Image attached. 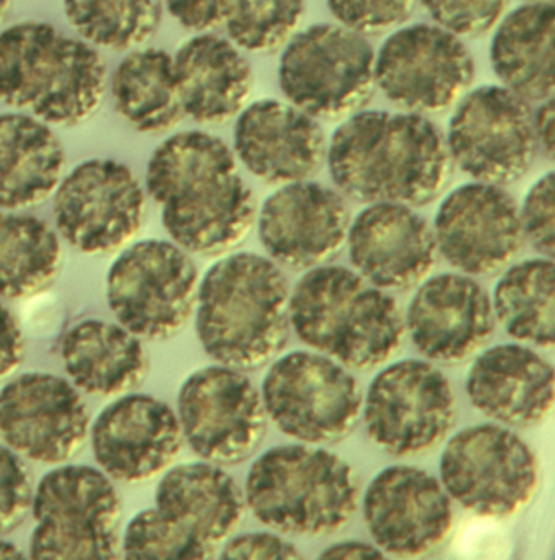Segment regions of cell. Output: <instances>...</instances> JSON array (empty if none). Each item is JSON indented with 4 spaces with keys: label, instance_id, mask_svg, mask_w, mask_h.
Wrapping results in <instances>:
<instances>
[{
    "label": "cell",
    "instance_id": "cell-20",
    "mask_svg": "<svg viewBox=\"0 0 555 560\" xmlns=\"http://www.w3.org/2000/svg\"><path fill=\"white\" fill-rule=\"evenodd\" d=\"M350 222L347 201L335 189L308 179L288 183L263 202L259 242L281 267L309 270L342 250Z\"/></svg>",
    "mask_w": 555,
    "mask_h": 560
},
{
    "label": "cell",
    "instance_id": "cell-7",
    "mask_svg": "<svg viewBox=\"0 0 555 560\" xmlns=\"http://www.w3.org/2000/svg\"><path fill=\"white\" fill-rule=\"evenodd\" d=\"M32 559H118L120 498L112 478L89 465L43 475L32 497Z\"/></svg>",
    "mask_w": 555,
    "mask_h": 560
},
{
    "label": "cell",
    "instance_id": "cell-6",
    "mask_svg": "<svg viewBox=\"0 0 555 560\" xmlns=\"http://www.w3.org/2000/svg\"><path fill=\"white\" fill-rule=\"evenodd\" d=\"M245 501L259 523L278 533L322 536L351 520L360 485L354 468L334 452L276 445L250 467Z\"/></svg>",
    "mask_w": 555,
    "mask_h": 560
},
{
    "label": "cell",
    "instance_id": "cell-19",
    "mask_svg": "<svg viewBox=\"0 0 555 560\" xmlns=\"http://www.w3.org/2000/svg\"><path fill=\"white\" fill-rule=\"evenodd\" d=\"M363 517L378 549L388 556L420 557L452 530V500L429 471L393 465L368 485Z\"/></svg>",
    "mask_w": 555,
    "mask_h": 560
},
{
    "label": "cell",
    "instance_id": "cell-41",
    "mask_svg": "<svg viewBox=\"0 0 555 560\" xmlns=\"http://www.w3.org/2000/svg\"><path fill=\"white\" fill-rule=\"evenodd\" d=\"M167 14L186 31L206 34L223 27L232 0H163Z\"/></svg>",
    "mask_w": 555,
    "mask_h": 560
},
{
    "label": "cell",
    "instance_id": "cell-15",
    "mask_svg": "<svg viewBox=\"0 0 555 560\" xmlns=\"http://www.w3.org/2000/svg\"><path fill=\"white\" fill-rule=\"evenodd\" d=\"M371 441L394 457L439 445L455 422V395L447 376L423 360H401L381 370L365 398Z\"/></svg>",
    "mask_w": 555,
    "mask_h": 560
},
{
    "label": "cell",
    "instance_id": "cell-35",
    "mask_svg": "<svg viewBox=\"0 0 555 560\" xmlns=\"http://www.w3.org/2000/svg\"><path fill=\"white\" fill-rule=\"evenodd\" d=\"M304 11V0H232L223 28L240 50L273 54L298 32Z\"/></svg>",
    "mask_w": 555,
    "mask_h": 560
},
{
    "label": "cell",
    "instance_id": "cell-43",
    "mask_svg": "<svg viewBox=\"0 0 555 560\" xmlns=\"http://www.w3.org/2000/svg\"><path fill=\"white\" fill-rule=\"evenodd\" d=\"M25 352L22 329L13 314L0 304V382L15 372Z\"/></svg>",
    "mask_w": 555,
    "mask_h": 560
},
{
    "label": "cell",
    "instance_id": "cell-27",
    "mask_svg": "<svg viewBox=\"0 0 555 560\" xmlns=\"http://www.w3.org/2000/svg\"><path fill=\"white\" fill-rule=\"evenodd\" d=\"M184 117L220 126L242 113L253 90V70L229 38L196 34L173 55Z\"/></svg>",
    "mask_w": 555,
    "mask_h": 560
},
{
    "label": "cell",
    "instance_id": "cell-30",
    "mask_svg": "<svg viewBox=\"0 0 555 560\" xmlns=\"http://www.w3.org/2000/svg\"><path fill=\"white\" fill-rule=\"evenodd\" d=\"M61 359L76 388L92 396H117L135 388L147 375L141 339L120 324L89 319L62 337Z\"/></svg>",
    "mask_w": 555,
    "mask_h": 560
},
{
    "label": "cell",
    "instance_id": "cell-42",
    "mask_svg": "<svg viewBox=\"0 0 555 560\" xmlns=\"http://www.w3.org/2000/svg\"><path fill=\"white\" fill-rule=\"evenodd\" d=\"M222 559H301L302 553L278 534L246 533L230 537L223 546Z\"/></svg>",
    "mask_w": 555,
    "mask_h": 560
},
{
    "label": "cell",
    "instance_id": "cell-31",
    "mask_svg": "<svg viewBox=\"0 0 555 560\" xmlns=\"http://www.w3.org/2000/svg\"><path fill=\"white\" fill-rule=\"evenodd\" d=\"M118 116L141 133L171 132L184 117L173 57L160 48H135L111 81Z\"/></svg>",
    "mask_w": 555,
    "mask_h": 560
},
{
    "label": "cell",
    "instance_id": "cell-46",
    "mask_svg": "<svg viewBox=\"0 0 555 560\" xmlns=\"http://www.w3.org/2000/svg\"><path fill=\"white\" fill-rule=\"evenodd\" d=\"M20 557H23L22 550L0 536V559H20Z\"/></svg>",
    "mask_w": 555,
    "mask_h": 560
},
{
    "label": "cell",
    "instance_id": "cell-1",
    "mask_svg": "<svg viewBox=\"0 0 555 560\" xmlns=\"http://www.w3.org/2000/svg\"><path fill=\"white\" fill-rule=\"evenodd\" d=\"M144 188L167 235L187 254H226L255 224V195L240 175L235 153L204 130L163 140L148 160Z\"/></svg>",
    "mask_w": 555,
    "mask_h": 560
},
{
    "label": "cell",
    "instance_id": "cell-21",
    "mask_svg": "<svg viewBox=\"0 0 555 560\" xmlns=\"http://www.w3.org/2000/svg\"><path fill=\"white\" fill-rule=\"evenodd\" d=\"M89 435L99 468L125 483H141L166 471L184 441L173 408L140 393L105 406Z\"/></svg>",
    "mask_w": 555,
    "mask_h": 560
},
{
    "label": "cell",
    "instance_id": "cell-8",
    "mask_svg": "<svg viewBox=\"0 0 555 560\" xmlns=\"http://www.w3.org/2000/svg\"><path fill=\"white\" fill-rule=\"evenodd\" d=\"M377 54L367 37L340 24L296 32L279 61L289 104L315 120H344L373 96Z\"/></svg>",
    "mask_w": 555,
    "mask_h": 560
},
{
    "label": "cell",
    "instance_id": "cell-40",
    "mask_svg": "<svg viewBox=\"0 0 555 560\" xmlns=\"http://www.w3.org/2000/svg\"><path fill=\"white\" fill-rule=\"evenodd\" d=\"M519 218L525 241L535 252L554 260V172L531 186Z\"/></svg>",
    "mask_w": 555,
    "mask_h": 560
},
{
    "label": "cell",
    "instance_id": "cell-33",
    "mask_svg": "<svg viewBox=\"0 0 555 560\" xmlns=\"http://www.w3.org/2000/svg\"><path fill=\"white\" fill-rule=\"evenodd\" d=\"M493 313L521 342L554 347V261L535 258L509 268L495 287Z\"/></svg>",
    "mask_w": 555,
    "mask_h": 560
},
{
    "label": "cell",
    "instance_id": "cell-29",
    "mask_svg": "<svg viewBox=\"0 0 555 560\" xmlns=\"http://www.w3.org/2000/svg\"><path fill=\"white\" fill-rule=\"evenodd\" d=\"M489 55L501 86L531 104L554 97V4L525 2L501 18Z\"/></svg>",
    "mask_w": 555,
    "mask_h": 560
},
{
    "label": "cell",
    "instance_id": "cell-24",
    "mask_svg": "<svg viewBox=\"0 0 555 560\" xmlns=\"http://www.w3.org/2000/svg\"><path fill=\"white\" fill-rule=\"evenodd\" d=\"M347 244L358 275L384 291L416 287L437 260L429 222L409 206L394 202L368 205L350 222Z\"/></svg>",
    "mask_w": 555,
    "mask_h": 560
},
{
    "label": "cell",
    "instance_id": "cell-3",
    "mask_svg": "<svg viewBox=\"0 0 555 560\" xmlns=\"http://www.w3.org/2000/svg\"><path fill=\"white\" fill-rule=\"evenodd\" d=\"M194 311L197 339L220 365L262 369L288 342V281L262 255L242 252L216 261L197 288Z\"/></svg>",
    "mask_w": 555,
    "mask_h": 560
},
{
    "label": "cell",
    "instance_id": "cell-47",
    "mask_svg": "<svg viewBox=\"0 0 555 560\" xmlns=\"http://www.w3.org/2000/svg\"><path fill=\"white\" fill-rule=\"evenodd\" d=\"M10 0H0V22H2L3 15L9 11Z\"/></svg>",
    "mask_w": 555,
    "mask_h": 560
},
{
    "label": "cell",
    "instance_id": "cell-44",
    "mask_svg": "<svg viewBox=\"0 0 555 560\" xmlns=\"http://www.w3.org/2000/svg\"><path fill=\"white\" fill-rule=\"evenodd\" d=\"M534 137L537 153L554 159V97L542 101L534 109Z\"/></svg>",
    "mask_w": 555,
    "mask_h": 560
},
{
    "label": "cell",
    "instance_id": "cell-28",
    "mask_svg": "<svg viewBox=\"0 0 555 560\" xmlns=\"http://www.w3.org/2000/svg\"><path fill=\"white\" fill-rule=\"evenodd\" d=\"M65 150L51 126L25 113L0 114V208L45 202L65 173Z\"/></svg>",
    "mask_w": 555,
    "mask_h": 560
},
{
    "label": "cell",
    "instance_id": "cell-14",
    "mask_svg": "<svg viewBox=\"0 0 555 560\" xmlns=\"http://www.w3.org/2000/svg\"><path fill=\"white\" fill-rule=\"evenodd\" d=\"M144 191L117 160L79 163L53 192L56 232L76 250L105 255L124 248L144 218Z\"/></svg>",
    "mask_w": 555,
    "mask_h": 560
},
{
    "label": "cell",
    "instance_id": "cell-10",
    "mask_svg": "<svg viewBox=\"0 0 555 560\" xmlns=\"http://www.w3.org/2000/svg\"><path fill=\"white\" fill-rule=\"evenodd\" d=\"M199 273L174 242L141 241L108 268L105 294L117 323L141 340L170 339L196 307Z\"/></svg>",
    "mask_w": 555,
    "mask_h": 560
},
{
    "label": "cell",
    "instance_id": "cell-22",
    "mask_svg": "<svg viewBox=\"0 0 555 560\" xmlns=\"http://www.w3.org/2000/svg\"><path fill=\"white\" fill-rule=\"evenodd\" d=\"M233 153L253 176L282 186L322 168L327 139L319 120L292 104L259 100L236 117Z\"/></svg>",
    "mask_w": 555,
    "mask_h": 560
},
{
    "label": "cell",
    "instance_id": "cell-37",
    "mask_svg": "<svg viewBox=\"0 0 555 560\" xmlns=\"http://www.w3.org/2000/svg\"><path fill=\"white\" fill-rule=\"evenodd\" d=\"M433 24L459 38H478L498 25L508 0H420Z\"/></svg>",
    "mask_w": 555,
    "mask_h": 560
},
{
    "label": "cell",
    "instance_id": "cell-17",
    "mask_svg": "<svg viewBox=\"0 0 555 560\" xmlns=\"http://www.w3.org/2000/svg\"><path fill=\"white\" fill-rule=\"evenodd\" d=\"M88 406L68 380L26 372L0 389V439L19 457L61 465L84 445Z\"/></svg>",
    "mask_w": 555,
    "mask_h": 560
},
{
    "label": "cell",
    "instance_id": "cell-34",
    "mask_svg": "<svg viewBox=\"0 0 555 560\" xmlns=\"http://www.w3.org/2000/svg\"><path fill=\"white\" fill-rule=\"evenodd\" d=\"M66 21L94 48L131 51L161 24L163 0H62Z\"/></svg>",
    "mask_w": 555,
    "mask_h": 560
},
{
    "label": "cell",
    "instance_id": "cell-36",
    "mask_svg": "<svg viewBox=\"0 0 555 560\" xmlns=\"http://www.w3.org/2000/svg\"><path fill=\"white\" fill-rule=\"evenodd\" d=\"M120 547L122 557L128 559H193L186 540L157 508L131 517Z\"/></svg>",
    "mask_w": 555,
    "mask_h": 560
},
{
    "label": "cell",
    "instance_id": "cell-23",
    "mask_svg": "<svg viewBox=\"0 0 555 560\" xmlns=\"http://www.w3.org/2000/svg\"><path fill=\"white\" fill-rule=\"evenodd\" d=\"M416 349L433 362L455 365L478 352L495 332V313L485 288L459 273L427 280L406 316Z\"/></svg>",
    "mask_w": 555,
    "mask_h": 560
},
{
    "label": "cell",
    "instance_id": "cell-5",
    "mask_svg": "<svg viewBox=\"0 0 555 560\" xmlns=\"http://www.w3.org/2000/svg\"><path fill=\"white\" fill-rule=\"evenodd\" d=\"M289 324L305 346L355 370L388 362L404 336L403 314L391 294L328 265L311 268L296 283Z\"/></svg>",
    "mask_w": 555,
    "mask_h": 560
},
{
    "label": "cell",
    "instance_id": "cell-32",
    "mask_svg": "<svg viewBox=\"0 0 555 560\" xmlns=\"http://www.w3.org/2000/svg\"><path fill=\"white\" fill-rule=\"evenodd\" d=\"M61 265L58 234L35 215L0 212V300L45 290Z\"/></svg>",
    "mask_w": 555,
    "mask_h": 560
},
{
    "label": "cell",
    "instance_id": "cell-18",
    "mask_svg": "<svg viewBox=\"0 0 555 560\" xmlns=\"http://www.w3.org/2000/svg\"><path fill=\"white\" fill-rule=\"evenodd\" d=\"M437 252L462 273H498L521 250V218L502 186L469 183L453 189L433 221Z\"/></svg>",
    "mask_w": 555,
    "mask_h": 560
},
{
    "label": "cell",
    "instance_id": "cell-45",
    "mask_svg": "<svg viewBox=\"0 0 555 560\" xmlns=\"http://www.w3.org/2000/svg\"><path fill=\"white\" fill-rule=\"evenodd\" d=\"M322 559H380L384 552L373 544L361 542V540H342L332 544L324 552Z\"/></svg>",
    "mask_w": 555,
    "mask_h": 560
},
{
    "label": "cell",
    "instance_id": "cell-16",
    "mask_svg": "<svg viewBox=\"0 0 555 560\" xmlns=\"http://www.w3.org/2000/svg\"><path fill=\"white\" fill-rule=\"evenodd\" d=\"M176 415L184 441L209 464L246 460L266 432L258 389L240 370L226 365L190 373L177 393Z\"/></svg>",
    "mask_w": 555,
    "mask_h": 560
},
{
    "label": "cell",
    "instance_id": "cell-4",
    "mask_svg": "<svg viewBox=\"0 0 555 560\" xmlns=\"http://www.w3.org/2000/svg\"><path fill=\"white\" fill-rule=\"evenodd\" d=\"M107 67L79 37L45 22L0 32V101L48 126L84 122L101 106Z\"/></svg>",
    "mask_w": 555,
    "mask_h": 560
},
{
    "label": "cell",
    "instance_id": "cell-48",
    "mask_svg": "<svg viewBox=\"0 0 555 560\" xmlns=\"http://www.w3.org/2000/svg\"><path fill=\"white\" fill-rule=\"evenodd\" d=\"M525 2H552V0H525Z\"/></svg>",
    "mask_w": 555,
    "mask_h": 560
},
{
    "label": "cell",
    "instance_id": "cell-39",
    "mask_svg": "<svg viewBox=\"0 0 555 560\" xmlns=\"http://www.w3.org/2000/svg\"><path fill=\"white\" fill-rule=\"evenodd\" d=\"M32 497L30 475L22 458L0 439V536L25 521Z\"/></svg>",
    "mask_w": 555,
    "mask_h": 560
},
{
    "label": "cell",
    "instance_id": "cell-9",
    "mask_svg": "<svg viewBox=\"0 0 555 560\" xmlns=\"http://www.w3.org/2000/svg\"><path fill=\"white\" fill-rule=\"evenodd\" d=\"M262 399L282 434L311 445L347 438L363 409L360 385L347 366L308 350L288 353L269 366Z\"/></svg>",
    "mask_w": 555,
    "mask_h": 560
},
{
    "label": "cell",
    "instance_id": "cell-2",
    "mask_svg": "<svg viewBox=\"0 0 555 560\" xmlns=\"http://www.w3.org/2000/svg\"><path fill=\"white\" fill-rule=\"evenodd\" d=\"M332 182L361 205L426 206L453 175L442 130L419 114L358 110L335 129L327 145Z\"/></svg>",
    "mask_w": 555,
    "mask_h": 560
},
{
    "label": "cell",
    "instance_id": "cell-26",
    "mask_svg": "<svg viewBox=\"0 0 555 560\" xmlns=\"http://www.w3.org/2000/svg\"><path fill=\"white\" fill-rule=\"evenodd\" d=\"M466 395L492 421L532 428L554 408V366L518 343L492 347L470 366Z\"/></svg>",
    "mask_w": 555,
    "mask_h": 560
},
{
    "label": "cell",
    "instance_id": "cell-12",
    "mask_svg": "<svg viewBox=\"0 0 555 560\" xmlns=\"http://www.w3.org/2000/svg\"><path fill=\"white\" fill-rule=\"evenodd\" d=\"M447 130L453 165L479 183L506 186L534 163V109L505 86H482L455 104Z\"/></svg>",
    "mask_w": 555,
    "mask_h": 560
},
{
    "label": "cell",
    "instance_id": "cell-25",
    "mask_svg": "<svg viewBox=\"0 0 555 560\" xmlns=\"http://www.w3.org/2000/svg\"><path fill=\"white\" fill-rule=\"evenodd\" d=\"M154 501L161 516L186 540L193 559L216 556L245 513V497L236 481L209 462H190L166 470Z\"/></svg>",
    "mask_w": 555,
    "mask_h": 560
},
{
    "label": "cell",
    "instance_id": "cell-13",
    "mask_svg": "<svg viewBox=\"0 0 555 560\" xmlns=\"http://www.w3.org/2000/svg\"><path fill=\"white\" fill-rule=\"evenodd\" d=\"M377 86L404 113L432 116L455 106L472 86L475 60L462 38L436 24L397 28L380 48Z\"/></svg>",
    "mask_w": 555,
    "mask_h": 560
},
{
    "label": "cell",
    "instance_id": "cell-38",
    "mask_svg": "<svg viewBox=\"0 0 555 560\" xmlns=\"http://www.w3.org/2000/svg\"><path fill=\"white\" fill-rule=\"evenodd\" d=\"M416 0H327L335 21L365 37L401 27L413 14Z\"/></svg>",
    "mask_w": 555,
    "mask_h": 560
},
{
    "label": "cell",
    "instance_id": "cell-11",
    "mask_svg": "<svg viewBox=\"0 0 555 560\" xmlns=\"http://www.w3.org/2000/svg\"><path fill=\"white\" fill-rule=\"evenodd\" d=\"M440 478L450 500L486 520H505L528 506L539 481L532 448L498 424L456 432L440 457Z\"/></svg>",
    "mask_w": 555,
    "mask_h": 560
}]
</instances>
